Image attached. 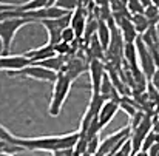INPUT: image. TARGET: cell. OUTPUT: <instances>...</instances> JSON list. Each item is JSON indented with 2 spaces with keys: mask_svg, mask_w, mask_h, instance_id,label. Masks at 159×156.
Returning a JSON list of instances; mask_svg holds the SVG:
<instances>
[{
  "mask_svg": "<svg viewBox=\"0 0 159 156\" xmlns=\"http://www.w3.org/2000/svg\"><path fill=\"white\" fill-rule=\"evenodd\" d=\"M33 20L30 19H22V17H8V19H0V42H2V51L3 56H8V53L11 51L12 42H14V36L16 33L31 23Z\"/></svg>",
  "mask_w": 159,
  "mask_h": 156,
  "instance_id": "cell-1",
  "label": "cell"
},
{
  "mask_svg": "<svg viewBox=\"0 0 159 156\" xmlns=\"http://www.w3.org/2000/svg\"><path fill=\"white\" fill-rule=\"evenodd\" d=\"M71 85L73 82L63 74V73H59L57 74V80L54 82L53 85V94H51V102H50V108H48V113L50 116L57 117L63 108V104L70 94V90H71Z\"/></svg>",
  "mask_w": 159,
  "mask_h": 156,
  "instance_id": "cell-2",
  "label": "cell"
},
{
  "mask_svg": "<svg viewBox=\"0 0 159 156\" xmlns=\"http://www.w3.org/2000/svg\"><path fill=\"white\" fill-rule=\"evenodd\" d=\"M153 124H155V122H153L152 114H150V113H145V116H144L142 122H141L136 128H133V130H131V135H130V144H131L133 155H134V153H138V152H141V149H142V144H144L145 138L153 131Z\"/></svg>",
  "mask_w": 159,
  "mask_h": 156,
  "instance_id": "cell-3",
  "label": "cell"
},
{
  "mask_svg": "<svg viewBox=\"0 0 159 156\" xmlns=\"http://www.w3.org/2000/svg\"><path fill=\"white\" fill-rule=\"evenodd\" d=\"M70 20H71V12L60 17V19H54V20H42L39 22L40 25H43V28L48 33V42L50 45H57L59 42H62V31L65 28L70 26Z\"/></svg>",
  "mask_w": 159,
  "mask_h": 156,
  "instance_id": "cell-4",
  "label": "cell"
},
{
  "mask_svg": "<svg viewBox=\"0 0 159 156\" xmlns=\"http://www.w3.org/2000/svg\"><path fill=\"white\" fill-rule=\"evenodd\" d=\"M9 77H14V76H19V77H30V79H34V80H42V82H48V84H53L57 80V74L47 70V68H42L40 65H36V63H31L30 67L20 70V71H16V73H8Z\"/></svg>",
  "mask_w": 159,
  "mask_h": 156,
  "instance_id": "cell-5",
  "label": "cell"
},
{
  "mask_svg": "<svg viewBox=\"0 0 159 156\" xmlns=\"http://www.w3.org/2000/svg\"><path fill=\"white\" fill-rule=\"evenodd\" d=\"M136 44V50H138V60H139V67H141V71L144 73V76L150 80L155 74V71L158 70L156 67V62L152 56V53L148 51V48L145 47V44L142 42L141 36L138 37V40L134 42Z\"/></svg>",
  "mask_w": 159,
  "mask_h": 156,
  "instance_id": "cell-6",
  "label": "cell"
},
{
  "mask_svg": "<svg viewBox=\"0 0 159 156\" xmlns=\"http://www.w3.org/2000/svg\"><path fill=\"white\" fill-rule=\"evenodd\" d=\"M88 65H90V59H85V57H80V56H70L66 59V63L62 70V73L71 80L74 82L82 73L88 71Z\"/></svg>",
  "mask_w": 159,
  "mask_h": 156,
  "instance_id": "cell-7",
  "label": "cell"
},
{
  "mask_svg": "<svg viewBox=\"0 0 159 156\" xmlns=\"http://www.w3.org/2000/svg\"><path fill=\"white\" fill-rule=\"evenodd\" d=\"M90 80H91V94H101V85L107 74V63L104 60H90L88 65Z\"/></svg>",
  "mask_w": 159,
  "mask_h": 156,
  "instance_id": "cell-8",
  "label": "cell"
},
{
  "mask_svg": "<svg viewBox=\"0 0 159 156\" xmlns=\"http://www.w3.org/2000/svg\"><path fill=\"white\" fill-rule=\"evenodd\" d=\"M31 62L26 59L25 54L19 56H0V71H8V73H16L20 71L26 67H30Z\"/></svg>",
  "mask_w": 159,
  "mask_h": 156,
  "instance_id": "cell-9",
  "label": "cell"
},
{
  "mask_svg": "<svg viewBox=\"0 0 159 156\" xmlns=\"http://www.w3.org/2000/svg\"><path fill=\"white\" fill-rule=\"evenodd\" d=\"M130 19H131V17H128V19H120V20H116V22H114V23L117 25V28H119V33H120V36H122L124 44H134V42L138 40V37H139V34H138V31H136V28L133 26V23H131Z\"/></svg>",
  "mask_w": 159,
  "mask_h": 156,
  "instance_id": "cell-10",
  "label": "cell"
},
{
  "mask_svg": "<svg viewBox=\"0 0 159 156\" xmlns=\"http://www.w3.org/2000/svg\"><path fill=\"white\" fill-rule=\"evenodd\" d=\"M26 59L31 62V63H39V62H43L47 59H51L54 56H57L54 51V45L50 44H45L43 47L40 48H36V50H30V51L25 53Z\"/></svg>",
  "mask_w": 159,
  "mask_h": 156,
  "instance_id": "cell-11",
  "label": "cell"
},
{
  "mask_svg": "<svg viewBox=\"0 0 159 156\" xmlns=\"http://www.w3.org/2000/svg\"><path fill=\"white\" fill-rule=\"evenodd\" d=\"M119 111V102L117 101H107L99 116H98V122L101 125V128H105L107 125L110 124V121L116 116V113Z\"/></svg>",
  "mask_w": 159,
  "mask_h": 156,
  "instance_id": "cell-12",
  "label": "cell"
},
{
  "mask_svg": "<svg viewBox=\"0 0 159 156\" xmlns=\"http://www.w3.org/2000/svg\"><path fill=\"white\" fill-rule=\"evenodd\" d=\"M124 62H125V67H128L131 71L139 70L136 44H125L124 45Z\"/></svg>",
  "mask_w": 159,
  "mask_h": 156,
  "instance_id": "cell-13",
  "label": "cell"
},
{
  "mask_svg": "<svg viewBox=\"0 0 159 156\" xmlns=\"http://www.w3.org/2000/svg\"><path fill=\"white\" fill-rule=\"evenodd\" d=\"M56 0H33V2H28V3H22V5H17L16 11L17 12H36V11H40L47 6H51L54 5Z\"/></svg>",
  "mask_w": 159,
  "mask_h": 156,
  "instance_id": "cell-14",
  "label": "cell"
},
{
  "mask_svg": "<svg viewBox=\"0 0 159 156\" xmlns=\"http://www.w3.org/2000/svg\"><path fill=\"white\" fill-rule=\"evenodd\" d=\"M96 36H98V39H99L102 48L107 51L108 47H110V42H111V31H110V26L107 25L105 22L99 20V26H98V33H96Z\"/></svg>",
  "mask_w": 159,
  "mask_h": 156,
  "instance_id": "cell-15",
  "label": "cell"
},
{
  "mask_svg": "<svg viewBox=\"0 0 159 156\" xmlns=\"http://www.w3.org/2000/svg\"><path fill=\"white\" fill-rule=\"evenodd\" d=\"M131 23H133V26L136 28V31H138V34L139 36H142V34H145L147 33V30H150L152 28V25H150V22L147 20V17L144 16V14H138V16H131Z\"/></svg>",
  "mask_w": 159,
  "mask_h": 156,
  "instance_id": "cell-16",
  "label": "cell"
},
{
  "mask_svg": "<svg viewBox=\"0 0 159 156\" xmlns=\"http://www.w3.org/2000/svg\"><path fill=\"white\" fill-rule=\"evenodd\" d=\"M144 16L147 17V20L150 22L152 26H158V23H159V9L153 5V2H152V5H150L148 8H145Z\"/></svg>",
  "mask_w": 159,
  "mask_h": 156,
  "instance_id": "cell-17",
  "label": "cell"
},
{
  "mask_svg": "<svg viewBox=\"0 0 159 156\" xmlns=\"http://www.w3.org/2000/svg\"><path fill=\"white\" fill-rule=\"evenodd\" d=\"M127 9L131 16H138V14L145 12V8H144L141 0H127Z\"/></svg>",
  "mask_w": 159,
  "mask_h": 156,
  "instance_id": "cell-18",
  "label": "cell"
},
{
  "mask_svg": "<svg viewBox=\"0 0 159 156\" xmlns=\"http://www.w3.org/2000/svg\"><path fill=\"white\" fill-rule=\"evenodd\" d=\"M79 3H80L79 0H56L54 5H56L57 8L66 11V12H73L74 9H77Z\"/></svg>",
  "mask_w": 159,
  "mask_h": 156,
  "instance_id": "cell-19",
  "label": "cell"
},
{
  "mask_svg": "<svg viewBox=\"0 0 159 156\" xmlns=\"http://www.w3.org/2000/svg\"><path fill=\"white\" fill-rule=\"evenodd\" d=\"M101 138H99V135L98 136H94V138H90L88 139V147H87V153H90V155H96L98 152H99V147H101Z\"/></svg>",
  "mask_w": 159,
  "mask_h": 156,
  "instance_id": "cell-20",
  "label": "cell"
},
{
  "mask_svg": "<svg viewBox=\"0 0 159 156\" xmlns=\"http://www.w3.org/2000/svg\"><path fill=\"white\" fill-rule=\"evenodd\" d=\"M110 8H111V12L113 14H119V12L128 11L125 0H113V2H110Z\"/></svg>",
  "mask_w": 159,
  "mask_h": 156,
  "instance_id": "cell-21",
  "label": "cell"
},
{
  "mask_svg": "<svg viewBox=\"0 0 159 156\" xmlns=\"http://www.w3.org/2000/svg\"><path fill=\"white\" fill-rule=\"evenodd\" d=\"M60 39H62V42L70 44V45H71L74 40H77L76 33H74V31H73V28H70V26H68V28H65V30L62 31V37H60Z\"/></svg>",
  "mask_w": 159,
  "mask_h": 156,
  "instance_id": "cell-22",
  "label": "cell"
},
{
  "mask_svg": "<svg viewBox=\"0 0 159 156\" xmlns=\"http://www.w3.org/2000/svg\"><path fill=\"white\" fill-rule=\"evenodd\" d=\"M148 82H150V84H152V85H153V87L156 88V91L159 93V68L156 70V71H155L153 77H152V79H150Z\"/></svg>",
  "mask_w": 159,
  "mask_h": 156,
  "instance_id": "cell-23",
  "label": "cell"
},
{
  "mask_svg": "<svg viewBox=\"0 0 159 156\" xmlns=\"http://www.w3.org/2000/svg\"><path fill=\"white\" fill-rule=\"evenodd\" d=\"M53 156H74V150L68 149V150H57L53 152Z\"/></svg>",
  "mask_w": 159,
  "mask_h": 156,
  "instance_id": "cell-24",
  "label": "cell"
},
{
  "mask_svg": "<svg viewBox=\"0 0 159 156\" xmlns=\"http://www.w3.org/2000/svg\"><path fill=\"white\" fill-rule=\"evenodd\" d=\"M133 156H148L147 152H144V150H141V152H138V153H134Z\"/></svg>",
  "mask_w": 159,
  "mask_h": 156,
  "instance_id": "cell-25",
  "label": "cell"
},
{
  "mask_svg": "<svg viewBox=\"0 0 159 156\" xmlns=\"http://www.w3.org/2000/svg\"><path fill=\"white\" fill-rule=\"evenodd\" d=\"M152 2H153V5H155V6L159 9V0H152Z\"/></svg>",
  "mask_w": 159,
  "mask_h": 156,
  "instance_id": "cell-26",
  "label": "cell"
},
{
  "mask_svg": "<svg viewBox=\"0 0 159 156\" xmlns=\"http://www.w3.org/2000/svg\"><path fill=\"white\" fill-rule=\"evenodd\" d=\"M0 156H12V155H11V153H2Z\"/></svg>",
  "mask_w": 159,
  "mask_h": 156,
  "instance_id": "cell-27",
  "label": "cell"
},
{
  "mask_svg": "<svg viewBox=\"0 0 159 156\" xmlns=\"http://www.w3.org/2000/svg\"><path fill=\"white\" fill-rule=\"evenodd\" d=\"M2 153H5V150H3V149L0 147V155H2Z\"/></svg>",
  "mask_w": 159,
  "mask_h": 156,
  "instance_id": "cell-28",
  "label": "cell"
}]
</instances>
